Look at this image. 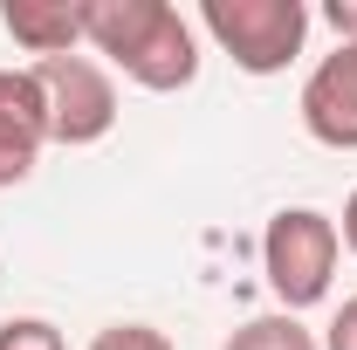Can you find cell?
Masks as SVG:
<instances>
[{
	"label": "cell",
	"mask_w": 357,
	"mask_h": 350,
	"mask_svg": "<svg viewBox=\"0 0 357 350\" xmlns=\"http://www.w3.org/2000/svg\"><path fill=\"white\" fill-rule=\"evenodd\" d=\"M83 42L151 96L192 89L199 76V35L172 0H83Z\"/></svg>",
	"instance_id": "1"
},
{
	"label": "cell",
	"mask_w": 357,
	"mask_h": 350,
	"mask_svg": "<svg viewBox=\"0 0 357 350\" xmlns=\"http://www.w3.org/2000/svg\"><path fill=\"white\" fill-rule=\"evenodd\" d=\"M337 254H344V234L323 206H282L261 234V275L268 296L282 303V316L316 309L337 282Z\"/></svg>",
	"instance_id": "2"
},
{
	"label": "cell",
	"mask_w": 357,
	"mask_h": 350,
	"mask_svg": "<svg viewBox=\"0 0 357 350\" xmlns=\"http://www.w3.org/2000/svg\"><path fill=\"white\" fill-rule=\"evenodd\" d=\"M199 28L220 42V55H234V69L282 76L310 42V7L303 0H206Z\"/></svg>",
	"instance_id": "3"
},
{
	"label": "cell",
	"mask_w": 357,
	"mask_h": 350,
	"mask_svg": "<svg viewBox=\"0 0 357 350\" xmlns=\"http://www.w3.org/2000/svg\"><path fill=\"white\" fill-rule=\"evenodd\" d=\"M35 83H42L55 144H103L117 131V83L96 55H48L35 62Z\"/></svg>",
	"instance_id": "4"
},
{
	"label": "cell",
	"mask_w": 357,
	"mask_h": 350,
	"mask_svg": "<svg viewBox=\"0 0 357 350\" xmlns=\"http://www.w3.org/2000/svg\"><path fill=\"white\" fill-rule=\"evenodd\" d=\"M303 131L323 151H357V42H337L303 83Z\"/></svg>",
	"instance_id": "5"
},
{
	"label": "cell",
	"mask_w": 357,
	"mask_h": 350,
	"mask_svg": "<svg viewBox=\"0 0 357 350\" xmlns=\"http://www.w3.org/2000/svg\"><path fill=\"white\" fill-rule=\"evenodd\" d=\"M48 144V103L35 69H0V185H21Z\"/></svg>",
	"instance_id": "6"
},
{
	"label": "cell",
	"mask_w": 357,
	"mask_h": 350,
	"mask_svg": "<svg viewBox=\"0 0 357 350\" xmlns=\"http://www.w3.org/2000/svg\"><path fill=\"white\" fill-rule=\"evenodd\" d=\"M0 21H7V35L28 48L35 62L83 48V0H7Z\"/></svg>",
	"instance_id": "7"
},
{
	"label": "cell",
	"mask_w": 357,
	"mask_h": 350,
	"mask_svg": "<svg viewBox=\"0 0 357 350\" xmlns=\"http://www.w3.org/2000/svg\"><path fill=\"white\" fill-rule=\"evenodd\" d=\"M220 350H323V344H316V337L296 323V316H282V309H275V316H255V323H241V330H234Z\"/></svg>",
	"instance_id": "8"
},
{
	"label": "cell",
	"mask_w": 357,
	"mask_h": 350,
	"mask_svg": "<svg viewBox=\"0 0 357 350\" xmlns=\"http://www.w3.org/2000/svg\"><path fill=\"white\" fill-rule=\"evenodd\" d=\"M0 350H69V344H62V330L48 316H7L0 323Z\"/></svg>",
	"instance_id": "9"
},
{
	"label": "cell",
	"mask_w": 357,
	"mask_h": 350,
	"mask_svg": "<svg viewBox=\"0 0 357 350\" xmlns=\"http://www.w3.org/2000/svg\"><path fill=\"white\" fill-rule=\"evenodd\" d=\"M89 350H178V344L165 330H151V323H103L89 337Z\"/></svg>",
	"instance_id": "10"
},
{
	"label": "cell",
	"mask_w": 357,
	"mask_h": 350,
	"mask_svg": "<svg viewBox=\"0 0 357 350\" xmlns=\"http://www.w3.org/2000/svg\"><path fill=\"white\" fill-rule=\"evenodd\" d=\"M323 350H357V296H344V303H337L330 330H323Z\"/></svg>",
	"instance_id": "11"
},
{
	"label": "cell",
	"mask_w": 357,
	"mask_h": 350,
	"mask_svg": "<svg viewBox=\"0 0 357 350\" xmlns=\"http://www.w3.org/2000/svg\"><path fill=\"white\" fill-rule=\"evenodd\" d=\"M323 21L337 28V42H357V0H330V7H323Z\"/></svg>",
	"instance_id": "12"
},
{
	"label": "cell",
	"mask_w": 357,
	"mask_h": 350,
	"mask_svg": "<svg viewBox=\"0 0 357 350\" xmlns=\"http://www.w3.org/2000/svg\"><path fill=\"white\" fill-rule=\"evenodd\" d=\"M337 234H344V248H351V254H357V192H351V199H344V220H337Z\"/></svg>",
	"instance_id": "13"
}]
</instances>
